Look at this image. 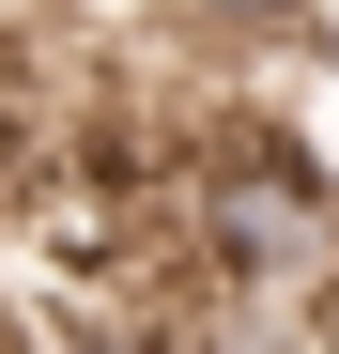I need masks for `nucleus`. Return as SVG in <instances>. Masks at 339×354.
<instances>
[{
    "label": "nucleus",
    "instance_id": "f257e3e1",
    "mask_svg": "<svg viewBox=\"0 0 339 354\" xmlns=\"http://www.w3.org/2000/svg\"><path fill=\"white\" fill-rule=\"evenodd\" d=\"M185 16H201L216 46H293V31L324 16V0H185Z\"/></svg>",
    "mask_w": 339,
    "mask_h": 354
}]
</instances>
